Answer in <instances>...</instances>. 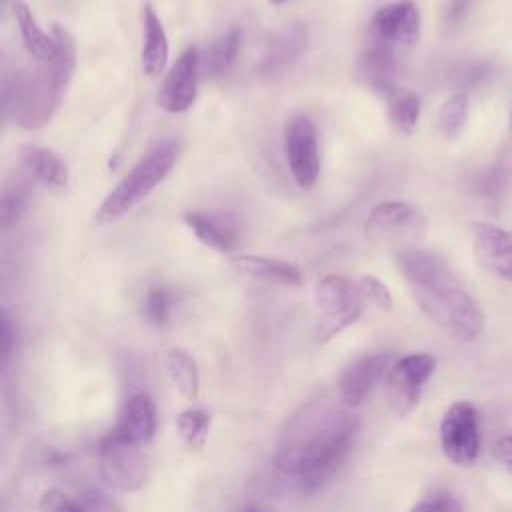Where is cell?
Segmentation results:
<instances>
[{
  "instance_id": "1",
  "label": "cell",
  "mask_w": 512,
  "mask_h": 512,
  "mask_svg": "<svg viewBox=\"0 0 512 512\" xmlns=\"http://www.w3.org/2000/svg\"><path fill=\"white\" fill-rule=\"evenodd\" d=\"M354 432L356 420L346 410L314 400L286 424L274 452V466L302 486L316 488L344 458Z\"/></svg>"
},
{
  "instance_id": "2",
  "label": "cell",
  "mask_w": 512,
  "mask_h": 512,
  "mask_svg": "<svg viewBox=\"0 0 512 512\" xmlns=\"http://www.w3.org/2000/svg\"><path fill=\"white\" fill-rule=\"evenodd\" d=\"M180 154L176 140H162L152 146L104 196L94 212L96 224H112L136 208L172 172Z\"/></svg>"
},
{
  "instance_id": "3",
  "label": "cell",
  "mask_w": 512,
  "mask_h": 512,
  "mask_svg": "<svg viewBox=\"0 0 512 512\" xmlns=\"http://www.w3.org/2000/svg\"><path fill=\"white\" fill-rule=\"evenodd\" d=\"M4 112L18 126L38 130L56 112L62 94L56 90L44 64L34 70H18L4 84Z\"/></svg>"
},
{
  "instance_id": "4",
  "label": "cell",
  "mask_w": 512,
  "mask_h": 512,
  "mask_svg": "<svg viewBox=\"0 0 512 512\" xmlns=\"http://www.w3.org/2000/svg\"><path fill=\"white\" fill-rule=\"evenodd\" d=\"M420 310L436 324L448 328L462 342L476 340L484 330V314L478 302L456 284L414 294Z\"/></svg>"
},
{
  "instance_id": "5",
  "label": "cell",
  "mask_w": 512,
  "mask_h": 512,
  "mask_svg": "<svg viewBox=\"0 0 512 512\" xmlns=\"http://www.w3.org/2000/svg\"><path fill=\"white\" fill-rule=\"evenodd\" d=\"M364 296L350 278L342 274L324 276L314 288V306L322 314L316 328V340L320 344L338 336L344 328L352 326L364 310Z\"/></svg>"
},
{
  "instance_id": "6",
  "label": "cell",
  "mask_w": 512,
  "mask_h": 512,
  "mask_svg": "<svg viewBox=\"0 0 512 512\" xmlns=\"http://www.w3.org/2000/svg\"><path fill=\"white\" fill-rule=\"evenodd\" d=\"M98 462L104 482L120 492H136L144 486L148 466L142 446L124 440L114 430L98 444Z\"/></svg>"
},
{
  "instance_id": "7",
  "label": "cell",
  "mask_w": 512,
  "mask_h": 512,
  "mask_svg": "<svg viewBox=\"0 0 512 512\" xmlns=\"http://www.w3.org/2000/svg\"><path fill=\"white\" fill-rule=\"evenodd\" d=\"M282 146L296 186L304 190L314 188L320 176V152L314 122L304 114L292 116L284 126Z\"/></svg>"
},
{
  "instance_id": "8",
  "label": "cell",
  "mask_w": 512,
  "mask_h": 512,
  "mask_svg": "<svg viewBox=\"0 0 512 512\" xmlns=\"http://www.w3.org/2000/svg\"><path fill=\"white\" fill-rule=\"evenodd\" d=\"M440 446L454 466H472L480 450V432L476 408L466 402H454L440 422Z\"/></svg>"
},
{
  "instance_id": "9",
  "label": "cell",
  "mask_w": 512,
  "mask_h": 512,
  "mask_svg": "<svg viewBox=\"0 0 512 512\" xmlns=\"http://www.w3.org/2000/svg\"><path fill=\"white\" fill-rule=\"evenodd\" d=\"M202 70V54L196 46L180 52L166 72L156 92V104L168 114L188 112L198 98V78Z\"/></svg>"
},
{
  "instance_id": "10",
  "label": "cell",
  "mask_w": 512,
  "mask_h": 512,
  "mask_svg": "<svg viewBox=\"0 0 512 512\" xmlns=\"http://www.w3.org/2000/svg\"><path fill=\"white\" fill-rule=\"evenodd\" d=\"M434 366L436 360L430 354H408L394 362L386 376L388 402L394 414L406 416L418 406L422 388L432 376Z\"/></svg>"
},
{
  "instance_id": "11",
  "label": "cell",
  "mask_w": 512,
  "mask_h": 512,
  "mask_svg": "<svg viewBox=\"0 0 512 512\" xmlns=\"http://www.w3.org/2000/svg\"><path fill=\"white\" fill-rule=\"evenodd\" d=\"M426 230V218L416 204L386 200L376 204L364 222V234L374 242H398L416 238Z\"/></svg>"
},
{
  "instance_id": "12",
  "label": "cell",
  "mask_w": 512,
  "mask_h": 512,
  "mask_svg": "<svg viewBox=\"0 0 512 512\" xmlns=\"http://www.w3.org/2000/svg\"><path fill=\"white\" fill-rule=\"evenodd\" d=\"M376 40L388 46H414L420 40V12L412 0H398L378 8L370 20Z\"/></svg>"
},
{
  "instance_id": "13",
  "label": "cell",
  "mask_w": 512,
  "mask_h": 512,
  "mask_svg": "<svg viewBox=\"0 0 512 512\" xmlns=\"http://www.w3.org/2000/svg\"><path fill=\"white\" fill-rule=\"evenodd\" d=\"M396 262L402 276L410 284L412 294L456 284V276L450 270L448 262L432 250L402 248L396 254Z\"/></svg>"
},
{
  "instance_id": "14",
  "label": "cell",
  "mask_w": 512,
  "mask_h": 512,
  "mask_svg": "<svg viewBox=\"0 0 512 512\" xmlns=\"http://www.w3.org/2000/svg\"><path fill=\"white\" fill-rule=\"evenodd\" d=\"M396 362L392 352L366 354L354 360L340 376L338 390L346 406H358L372 392V388L388 376Z\"/></svg>"
},
{
  "instance_id": "15",
  "label": "cell",
  "mask_w": 512,
  "mask_h": 512,
  "mask_svg": "<svg viewBox=\"0 0 512 512\" xmlns=\"http://www.w3.org/2000/svg\"><path fill=\"white\" fill-rule=\"evenodd\" d=\"M472 240L476 260L498 278L512 282V230L476 222L472 226Z\"/></svg>"
},
{
  "instance_id": "16",
  "label": "cell",
  "mask_w": 512,
  "mask_h": 512,
  "mask_svg": "<svg viewBox=\"0 0 512 512\" xmlns=\"http://www.w3.org/2000/svg\"><path fill=\"white\" fill-rule=\"evenodd\" d=\"M184 224L206 246L216 252H232L238 246V226L234 218L216 212H184Z\"/></svg>"
},
{
  "instance_id": "17",
  "label": "cell",
  "mask_w": 512,
  "mask_h": 512,
  "mask_svg": "<svg viewBox=\"0 0 512 512\" xmlns=\"http://www.w3.org/2000/svg\"><path fill=\"white\" fill-rule=\"evenodd\" d=\"M142 34H144L142 54H140L142 72L150 78L160 76L168 64L170 44H168L166 28L152 4L142 6Z\"/></svg>"
},
{
  "instance_id": "18",
  "label": "cell",
  "mask_w": 512,
  "mask_h": 512,
  "mask_svg": "<svg viewBox=\"0 0 512 512\" xmlns=\"http://www.w3.org/2000/svg\"><path fill=\"white\" fill-rule=\"evenodd\" d=\"M230 264H232V268H236L238 272H242L246 276L282 284V286H302V282H304L300 268L282 258L256 256V254H234V256H230Z\"/></svg>"
},
{
  "instance_id": "19",
  "label": "cell",
  "mask_w": 512,
  "mask_h": 512,
  "mask_svg": "<svg viewBox=\"0 0 512 512\" xmlns=\"http://www.w3.org/2000/svg\"><path fill=\"white\" fill-rule=\"evenodd\" d=\"M114 432L136 446L150 444L156 432V406L152 398L148 394H134L126 402Z\"/></svg>"
},
{
  "instance_id": "20",
  "label": "cell",
  "mask_w": 512,
  "mask_h": 512,
  "mask_svg": "<svg viewBox=\"0 0 512 512\" xmlns=\"http://www.w3.org/2000/svg\"><path fill=\"white\" fill-rule=\"evenodd\" d=\"M20 162L28 170L30 176H34L38 182L52 186V188H66L70 182V170L68 164L50 148L40 144H22L18 148Z\"/></svg>"
},
{
  "instance_id": "21",
  "label": "cell",
  "mask_w": 512,
  "mask_h": 512,
  "mask_svg": "<svg viewBox=\"0 0 512 512\" xmlns=\"http://www.w3.org/2000/svg\"><path fill=\"white\" fill-rule=\"evenodd\" d=\"M358 74L362 80L382 94H386L390 88H394V74H396V58L392 46L376 40L370 44L358 62Z\"/></svg>"
},
{
  "instance_id": "22",
  "label": "cell",
  "mask_w": 512,
  "mask_h": 512,
  "mask_svg": "<svg viewBox=\"0 0 512 512\" xmlns=\"http://www.w3.org/2000/svg\"><path fill=\"white\" fill-rule=\"evenodd\" d=\"M14 18H16L26 52L38 64L50 62L56 54V40L52 34H48L40 28V24L36 22V18L26 2H20V0L14 2Z\"/></svg>"
},
{
  "instance_id": "23",
  "label": "cell",
  "mask_w": 512,
  "mask_h": 512,
  "mask_svg": "<svg viewBox=\"0 0 512 512\" xmlns=\"http://www.w3.org/2000/svg\"><path fill=\"white\" fill-rule=\"evenodd\" d=\"M52 36L56 40V54L44 66H46L56 90L60 94H64L74 76V70H76V42H74V36L70 34V30L60 24L52 26Z\"/></svg>"
},
{
  "instance_id": "24",
  "label": "cell",
  "mask_w": 512,
  "mask_h": 512,
  "mask_svg": "<svg viewBox=\"0 0 512 512\" xmlns=\"http://www.w3.org/2000/svg\"><path fill=\"white\" fill-rule=\"evenodd\" d=\"M384 98H386V114L392 128L400 134L410 136L416 130L418 118H420L418 96L408 88L394 86L384 94Z\"/></svg>"
},
{
  "instance_id": "25",
  "label": "cell",
  "mask_w": 512,
  "mask_h": 512,
  "mask_svg": "<svg viewBox=\"0 0 512 512\" xmlns=\"http://www.w3.org/2000/svg\"><path fill=\"white\" fill-rule=\"evenodd\" d=\"M240 42H242V32L236 26L228 28L222 36H218L202 56V68L206 70V74L208 76L224 74L234 64L240 50Z\"/></svg>"
},
{
  "instance_id": "26",
  "label": "cell",
  "mask_w": 512,
  "mask_h": 512,
  "mask_svg": "<svg viewBox=\"0 0 512 512\" xmlns=\"http://www.w3.org/2000/svg\"><path fill=\"white\" fill-rule=\"evenodd\" d=\"M166 370H168V376H170L172 384L176 386V390L184 398L196 400L198 390H200V376H198L194 358L180 348H172L166 354Z\"/></svg>"
},
{
  "instance_id": "27",
  "label": "cell",
  "mask_w": 512,
  "mask_h": 512,
  "mask_svg": "<svg viewBox=\"0 0 512 512\" xmlns=\"http://www.w3.org/2000/svg\"><path fill=\"white\" fill-rule=\"evenodd\" d=\"M30 200V182L26 178H14L4 184L0 198V226L6 230L20 220Z\"/></svg>"
},
{
  "instance_id": "28",
  "label": "cell",
  "mask_w": 512,
  "mask_h": 512,
  "mask_svg": "<svg viewBox=\"0 0 512 512\" xmlns=\"http://www.w3.org/2000/svg\"><path fill=\"white\" fill-rule=\"evenodd\" d=\"M208 428H210V416L198 408L184 410L176 418L178 436L192 450H200L206 444Z\"/></svg>"
},
{
  "instance_id": "29",
  "label": "cell",
  "mask_w": 512,
  "mask_h": 512,
  "mask_svg": "<svg viewBox=\"0 0 512 512\" xmlns=\"http://www.w3.org/2000/svg\"><path fill=\"white\" fill-rule=\"evenodd\" d=\"M468 118V96L464 92L452 94L438 112V130L454 140L462 134Z\"/></svg>"
},
{
  "instance_id": "30",
  "label": "cell",
  "mask_w": 512,
  "mask_h": 512,
  "mask_svg": "<svg viewBox=\"0 0 512 512\" xmlns=\"http://www.w3.org/2000/svg\"><path fill=\"white\" fill-rule=\"evenodd\" d=\"M172 310V294L166 286H150L142 300V314L150 324L162 326L168 322Z\"/></svg>"
},
{
  "instance_id": "31",
  "label": "cell",
  "mask_w": 512,
  "mask_h": 512,
  "mask_svg": "<svg viewBox=\"0 0 512 512\" xmlns=\"http://www.w3.org/2000/svg\"><path fill=\"white\" fill-rule=\"evenodd\" d=\"M490 66L484 60H462L450 70V84L456 88H472L486 80Z\"/></svg>"
},
{
  "instance_id": "32",
  "label": "cell",
  "mask_w": 512,
  "mask_h": 512,
  "mask_svg": "<svg viewBox=\"0 0 512 512\" xmlns=\"http://www.w3.org/2000/svg\"><path fill=\"white\" fill-rule=\"evenodd\" d=\"M358 288H360L362 296L366 300H370L376 308H380V310H390L392 308V294L380 278H376L372 274H362L358 278Z\"/></svg>"
},
{
  "instance_id": "33",
  "label": "cell",
  "mask_w": 512,
  "mask_h": 512,
  "mask_svg": "<svg viewBox=\"0 0 512 512\" xmlns=\"http://www.w3.org/2000/svg\"><path fill=\"white\" fill-rule=\"evenodd\" d=\"M408 512H464V506L454 494L436 492L416 502Z\"/></svg>"
},
{
  "instance_id": "34",
  "label": "cell",
  "mask_w": 512,
  "mask_h": 512,
  "mask_svg": "<svg viewBox=\"0 0 512 512\" xmlns=\"http://www.w3.org/2000/svg\"><path fill=\"white\" fill-rule=\"evenodd\" d=\"M40 510L42 512H84L80 502L72 500L60 490H46L40 498Z\"/></svg>"
},
{
  "instance_id": "35",
  "label": "cell",
  "mask_w": 512,
  "mask_h": 512,
  "mask_svg": "<svg viewBox=\"0 0 512 512\" xmlns=\"http://www.w3.org/2000/svg\"><path fill=\"white\" fill-rule=\"evenodd\" d=\"M14 348V328H12V320L8 316L6 310H2L0 314V358H2V366L8 364V358L12 354Z\"/></svg>"
},
{
  "instance_id": "36",
  "label": "cell",
  "mask_w": 512,
  "mask_h": 512,
  "mask_svg": "<svg viewBox=\"0 0 512 512\" xmlns=\"http://www.w3.org/2000/svg\"><path fill=\"white\" fill-rule=\"evenodd\" d=\"M80 506L84 508V512H120L118 506L104 492L98 490L84 494Z\"/></svg>"
},
{
  "instance_id": "37",
  "label": "cell",
  "mask_w": 512,
  "mask_h": 512,
  "mask_svg": "<svg viewBox=\"0 0 512 512\" xmlns=\"http://www.w3.org/2000/svg\"><path fill=\"white\" fill-rule=\"evenodd\" d=\"M492 454L512 474V434L498 438L492 446Z\"/></svg>"
},
{
  "instance_id": "38",
  "label": "cell",
  "mask_w": 512,
  "mask_h": 512,
  "mask_svg": "<svg viewBox=\"0 0 512 512\" xmlns=\"http://www.w3.org/2000/svg\"><path fill=\"white\" fill-rule=\"evenodd\" d=\"M244 512H264V510H260V508H254V506H248Z\"/></svg>"
},
{
  "instance_id": "39",
  "label": "cell",
  "mask_w": 512,
  "mask_h": 512,
  "mask_svg": "<svg viewBox=\"0 0 512 512\" xmlns=\"http://www.w3.org/2000/svg\"><path fill=\"white\" fill-rule=\"evenodd\" d=\"M270 4H282V2H286V0H268Z\"/></svg>"
},
{
  "instance_id": "40",
  "label": "cell",
  "mask_w": 512,
  "mask_h": 512,
  "mask_svg": "<svg viewBox=\"0 0 512 512\" xmlns=\"http://www.w3.org/2000/svg\"><path fill=\"white\" fill-rule=\"evenodd\" d=\"M510 128H512V118H510Z\"/></svg>"
}]
</instances>
